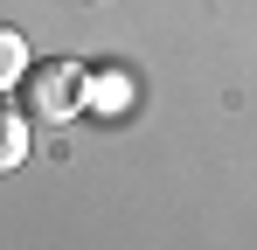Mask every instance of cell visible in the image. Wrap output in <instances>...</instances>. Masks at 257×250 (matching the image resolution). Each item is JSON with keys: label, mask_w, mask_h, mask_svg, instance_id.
Masks as SVG:
<instances>
[{"label": "cell", "mask_w": 257, "mask_h": 250, "mask_svg": "<svg viewBox=\"0 0 257 250\" xmlns=\"http://www.w3.org/2000/svg\"><path fill=\"white\" fill-rule=\"evenodd\" d=\"M125 104H132V77L111 70V63H97V70H90V111H97V118H118Z\"/></svg>", "instance_id": "cell-3"}, {"label": "cell", "mask_w": 257, "mask_h": 250, "mask_svg": "<svg viewBox=\"0 0 257 250\" xmlns=\"http://www.w3.org/2000/svg\"><path fill=\"white\" fill-rule=\"evenodd\" d=\"M28 125H35V118L21 111V97H7V90H0V174L28 160Z\"/></svg>", "instance_id": "cell-2"}, {"label": "cell", "mask_w": 257, "mask_h": 250, "mask_svg": "<svg viewBox=\"0 0 257 250\" xmlns=\"http://www.w3.org/2000/svg\"><path fill=\"white\" fill-rule=\"evenodd\" d=\"M21 111L35 125H70L90 111V63H70V56H49V63H28L21 83H14Z\"/></svg>", "instance_id": "cell-1"}, {"label": "cell", "mask_w": 257, "mask_h": 250, "mask_svg": "<svg viewBox=\"0 0 257 250\" xmlns=\"http://www.w3.org/2000/svg\"><path fill=\"white\" fill-rule=\"evenodd\" d=\"M28 63H35V56H28V42H21V28H7V21H0V90H14Z\"/></svg>", "instance_id": "cell-4"}]
</instances>
